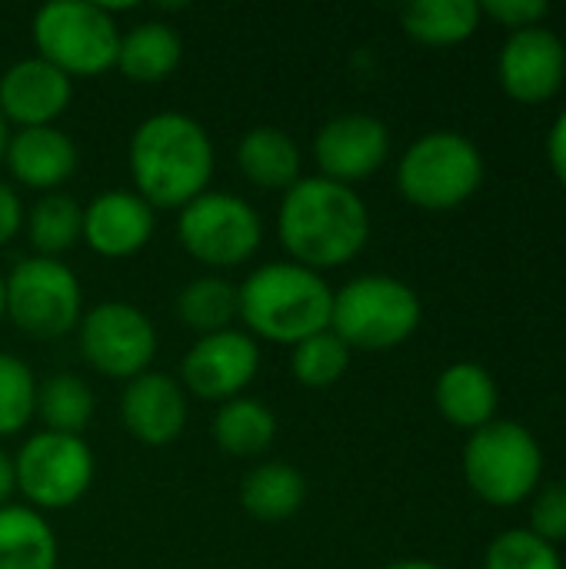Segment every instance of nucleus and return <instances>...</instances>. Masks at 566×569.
<instances>
[{"instance_id": "39448f33", "label": "nucleus", "mask_w": 566, "mask_h": 569, "mask_svg": "<svg viewBox=\"0 0 566 569\" xmlns=\"http://www.w3.org/2000/svg\"><path fill=\"white\" fill-rule=\"evenodd\" d=\"M417 323H420V300L397 277L367 273L334 290L330 330L350 350H367V353L394 350L414 337Z\"/></svg>"}, {"instance_id": "dca6fc26", "label": "nucleus", "mask_w": 566, "mask_h": 569, "mask_svg": "<svg viewBox=\"0 0 566 569\" xmlns=\"http://www.w3.org/2000/svg\"><path fill=\"white\" fill-rule=\"evenodd\" d=\"M566 77V50L557 33L544 27L514 30L500 53L504 90L520 103L550 100Z\"/></svg>"}, {"instance_id": "c756f323", "label": "nucleus", "mask_w": 566, "mask_h": 569, "mask_svg": "<svg viewBox=\"0 0 566 569\" xmlns=\"http://www.w3.org/2000/svg\"><path fill=\"white\" fill-rule=\"evenodd\" d=\"M33 417H37L33 370L13 353H0V440L27 430Z\"/></svg>"}, {"instance_id": "7ed1b4c3", "label": "nucleus", "mask_w": 566, "mask_h": 569, "mask_svg": "<svg viewBox=\"0 0 566 569\" xmlns=\"http://www.w3.org/2000/svg\"><path fill=\"white\" fill-rule=\"evenodd\" d=\"M240 320L257 340L297 347L300 340L330 330L334 290L324 273L307 270L294 260H274L247 273L237 287Z\"/></svg>"}, {"instance_id": "20e7f679", "label": "nucleus", "mask_w": 566, "mask_h": 569, "mask_svg": "<svg viewBox=\"0 0 566 569\" xmlns=\"http://www.w3.org/2000/svg\"><path fill=\"white\" fill-rule=\"evenodd\" d=\"M37 57L53 63L60 73L100 77L117 67L120 27L103 3L90 0H50L33 13Z\"/></svg>"}, {"instance_id": "ddd939ff", "label": "nucleus", "mask_w": 566, "mask_h": 569, "mask_svg": "<svg viewBox=\"0 0 566 569\" xmlns=\"http://www.w3.org/2000/svg\"><path fill=\"white\" fill-rule=\"evenodd\" d=\"M390 133L384 120L370 113H340L314 133V163L320 177L337 183H357L387 163Z\"/></svg>"}, {"instance_id": "cd10ccee", "label": "nucleus", "mask_w": 566, "mask_h": 569, "mask_svg": "<svg viewBox=\"0 0 566 569\" xmlns=\"http://www.w3.org/2000/svg\"><path fill=\"white\" fill-rule=\"evenodd\" d=\"M97 410L93 390L73 373H53L37 383V417L50 433L83 437Z\"/></svg>"}, {"instance_id": "9d476101", "label": "nucleus", "mask_w": 566, "mask_h": 569, "mask_svg": "<svg viewBox=\"0 0 566 569\" xmlns=\"http://www.w3.org/2000/svg\"><path fill=\"white\" fill-rule=\"evenodd\" d=\"M13 470L17 490L23 493L30 510L47 513L70 510L73 503H80L93 483L97 463L83 437L40 430L30 440H23V447L13 457Z\"/></svg>"}, {"instance_id": "9b49d317", "label": "nucleus", "mask_w": 566, "mask_h": 569, "mask_svg": "<svg viewBox=\"0 0 566 569\" xmlns=\"http://www.w3.org/2000/svg\"><path fill=\"white\" fill-rule=\"evenodd\" d=\"M80 357L93 373L130 383L147 373L157 357V327L153 320L123 300H107L90 307L77 323Z\"/></svg>"}, {"instance_id": "473e14b6", "label": "nucleus", "mask_w": 566, "mask_h": 569, "mask_svg": "<svg viewBox=\"0 0 566 569\" xmlns=\"http://www.w3.org/2000/svg\"><path fill=\"white\" fill-rule=\"evenodd\" d=\"M480 13L494 17L497 23L510 30H527V27H537L550 13V7L544 0H487L480 3Z\"/></svg>"}, {"instance_id": "f257e3e1", "label": "nucleus", "mask_w": 566, "mask_h": 569, "mask_svg": "<svg viewBox=\"0 0 566 569\" xmlns=\"http://www.w3.org/2000/svg\"><path fill=\"white\" fill-rule=\"evenodd\" d=\"M277 237L294 263L307 270H337L370 240V210L364 197L327 177H300L277 210Z\"/></svg>"}, {"instance_id": "7c9ffc66", "label": "nucleus", "mask_w": 566, "mask_h": 569, "mask_svg": "<svg viewBox=\"0 0 566 569\" xmlns=\"http://www.w3.org/2000/svg\"><path fill=\"white\" fill-rule=\"evenodd\" d=\"M484 569H560V557L537 533L507 530L490 543Z\"/></svg>"}, {"instance_id": "b1692460", "label": "nucleus", "mask_w": 566, "mask_h": 569, "mask_svg": "<svg viewBox=\"0 0 566 569\" xmlns=\"http://www.w3.org/2000/svg\"><path fill=\"white\" fill-rule=\"evenodd\" d=\"M214 443L234 457V460H250L260 457L274 447L277 440V417L267 403L254 397H237L217 407L214 423H210Z\"/></svg>"}, {"instance_id": "5701e85b", "label": "nucleus", "mask_w": 566, "mask_h": 569, "mask_svg": "<svg viewBox=\"0 0 566 569\" xmlns=\"http://www.w3.org/2000/svg\"><path fill=\"white\" fill-rule=\"evenodd\" d=\"M307 500V480L290 463H260L240 483V507L260 523H284L300 513Z\"/></svg>"}, {"instance_id": "393cba45", "label": "nucleus", "mask_w": 566, "mask_h": 569, "mask_svg": "<svg viewBox=\"0 0 566 569\" xmlns=\"http://www.w3.org/2000/svg\"><path fill=\"white\" fill-rule=\"evenodd\" d=\"M480 3L474 0H414L404 7V30L430 47H450L467 40L480 27Z\"/></svg>"}, {"instance_id": "aec40b11", "label": "nucleus", "mask_w": 566, "mask_h": 569, "mask_svg": "<svg viewBox=\"0 0 566 569\" xmlns=\"http://www.w3.org/2000/svg\"><path fill=\"white\" fill-rule=\"evenodd\" d=\"M180 60H183V40L163 20H143L120 33L117 70L130 83H160L180 67Z\"/></svg>"}, {"instance_id": "412c9836", "label": "nucleus", "mask_w": 566, "mask_h": 569, "mask_svg": "<svg viewBox=\"0 0 566 569\" xmlns=\"http://www.w3.org/2000/svg\"><path fill=\"white\" fill-rule=\"evenodd\" d=\"M60 543L43 513L30 507L0 510V569H57Z\"/></svg>"}, {"instance_id": "e433bc0d", "label": "nucleus", "mask_w": 566, "mask_h": 569, "mask_svg": "<svg viewBox=\"0 0 566 569\" xmlns=\"http://www.w3.org/2000/svg\"><path fill=\"white\" fill-rule=\"evenodd\" d=\"M384 569H440L434 567V563H427V560H400V563H390V567Z\"/></svg>"}, {"instance_id": "58836bf2", "label": "nucleus", "mask_w": 566, "mask_h": 569, "mask_svg": "<svg viewBox=\"0 0 566 569\" xmlns=\"http://www.w3.org/2000/svg\"><path fill=\"white\" fill-rule=\"evenodd\" d=\"M7 320V307H3V277H0V323Z\"/></svg>"}, {"instance_id": "4be33fe9", "label": "nucleus", "mask_w": 566, "mask_h": 569, "mask_svg": "<svg viewBox=\"0 0 566 569\" xmlns=\"http://www.w3.org/2000/svg\"><path fill=\"white\" fill-rule=\"evenodd\" d=\"M440 413L464 430H480L494 423L497 413V383L477 363H454L437 380Z\"/></svg>"}, {"instance_id": "f8f14e48", "label": "nucleus", "mask_w": 566, "mask_h": 569, "mask_svg": "<svg viewBox=\"0 0 566 569\" xmlns=\"http://www.w3.org/2000/svg\"><path fill=\"white\" fill-rule=\"evenodd\" d=\"M260 370V347L247 330H220L197 337V343L180 360V387L210 403H227L244 397Z\"/></svg>"}, {"instance_id": "bb28decb", "label": "nucleus", "mask_w": 566, "mask_h": 569, "mask_svg": "<svg viewBox=\"0 0 566 569\" xmlns=\"http://www.w3.org/2000/svg\"><path fill=\"white\" fill-rule=\"evenodd\" d=\"M177 317L187 330L207 337L230 330L234 320H240V300L237 287L224 277H197L177 293Z\"/></svg>"}, {"instance_id": "f704fd0d", "label": "nucleus", "mask_w": 566, "mask_h": 569, "mask_svg": "<svg viewBox=\"0 0 566 569\" xmlns=\"http://www.w3.org/2000/svg\"><path fill=\"white\" fill-rule=\"evenodd\" d=\"M547 150H550V167H554L557 180L566 187V110L560 113V120L554 123V130H550Z\"/></svg>"}, {"instance_id": "2f4dec72", "label": "nucleus", "mask_w": 566, "mask_h": 569, "mask_svg": "<svg viewBox=\"0 0 566 569\" xmlns=\"http://www.w3.org/2000/svg\"><path fill=\"white\" fill-rule=\"evenodd\" d=\"M530 523L540 540H547L550 547L566 540V487H550L540 493V500L534 503Z\"/></svg>"}, {"instance_id": "6e6552de", "label": "nucleus", "mask_w": 566, "mask_h": 569, "mask_svg": "<svg viewBox=\"0 0 566 569\" xmlns=\"http://www.w3.org/2000/svg\"><path fill=\"white\" fill-rule=\"evenodd\" d=\"M540 470L544 457L537 440L510 420H494L474 430L464 450V473L470 490L494 507L520 503L537 487Z\"/></svg>"}, {"instance_id": "c9c22d12", "label": "nucleus", "mask_w": 566, "mask_h": 569, "mask_svg": "<svg viewBox=\"0 0 566 569\" xmlns=\"http://www.w3.org/2000/svg\"><path fill=\"white\" fill-rule=\"evenodd\" d=\"M17 493V470H13V457L7 450H0V510L10 507Z\"/></svg>"}, {"instance_id": "2eb2a0df", "label": "nucleus", "mask_w": 566, "mask_h": 569, "mask_svg": "<svg viewBox=\"0 0 566 569\" xmlns=\"http://www.w3.org/2000/svg\"><path fill=\"white\" fill-rule=\"evenodd\" d=\"M157 230V210L133 190H107L83 207V243L107 260L140 253Z\"/></svg>"}, {"instance_id": "4468645a", "label": "nucleus", "mask_w": 566, "mask_h": 569, "mask_svg": "<svg viewBox=\"0 0 566 569\" xmlns=\"http://www.w3.org/2000/svg\"><path fill=\"white\" fill-rule=\"evenodd\" d=\"M73 100V80L43 57H23L0 73V113L17 130L57 127Z\"/></svg>"}, {"instance_id": "6ab92c4d", "label": "nucleus", "mask_w": 566, "mask_h": 569, "mask_svg": "<svg viewBox=\"0 0 566 569\" xmlns=\"http://www.w3.org/2000/svg\"><path fill=\"white\" fill-rule=\"evenodd\" d=\"M237 170L257 190L287 193L300 180L304 153H300V143L284 127L260 123L247 130L237 143Z\"/></svg>"}, {"instance_id": "423d86ee", "label": "nucleus", "mask_w": 566, "mask_h": 569, "mask_svg": "<svg viewBox=\"0 0 566 569\" xmlns=\"http://www.w3.org/2000/svg\"><path fill=\"white\" fill-rule=\"evenodd\" d=\"M3 307L7 320L33 337L57 340L77 330L83 317V290L77 273L53 257H23L3 277Z\"/></svg>"}, {"instance_id": "f03ea898", "label": "nucleus", "mask_w": 566, "mask_h": 569, "mask_svg": "<svg viewBox=\"0 0 566 569\" xmlns=\"http://www.w3.org/2000/svg\"><path fill=\"white\" fill-rule=\"evenodd\" d=\"M133 193L153 210H183L210 190L217 153L207 127L187 113L163 110L147 117L127 147Z\"/></svg>"}, {"instance_id": "a211bd4d", "label": "nucleus", "mask_w": 566, "mask_h": 569, "mask_svg": "<svg viewBox=\"0 0 566 569\" xmlns=\"http://www.w3.org/2000/svg\"><path fill=\"white\" fill-rule=\"evenodd\" d=\"M3 163L13 183L30 187L37 193H53L73 177L80 153L60 127H27L10 133Z\"/></svg>"}, {"instance_id": "0eeeda50", "label": "nucleus", "mask_w": 566, "mask_h": 569, "mask_svg": "<svg viewBox=\"0 0 566 569\" xmlns=\"http://www.w3.org/2000/svg\"><path fill=\"white\" fill-rule=\"evenodd\" d=\"M484 180L480 150L454 130H437L410 143L397 167L400 193L420 210H450Z\"/></svg>"}, {"instance_id": "f3484780", "label": "nucleus", "mask_w": 566, "mask_h": 569, "mask_svg": "<svg viewBox=\"0 0 566 569\" xmlns=\"http://www.w3.org/2000/svg\"><path fill=\"white\" fill-rule=\"evenodd\" d=\"M187 390L167 373H140L123 387L120 420L127 433L147 447L173 443L187 427Z\"/></svg>"}, {"instance_id": "4c0bfd02", "label": "nucleus", "mask_w": 566, "mask_h": 569, "mask_svg": "<svg viewBox=\"0 0 566 569\" xmlns=\"http://www.w3.org/2000/svg\"><path fill=\"white\" fill-rule=\"evenodd\" d=\"M7 143H10V123H7V120H3V113H0V163H3Z\"/></svg>"}, {"instance_id": "1a4fd4ad", "label": "nucleus", "mask_w": 566, "mask_h": 569, "mask_svg": "<svg viewBox=\"0 0 566 569\" xmlns=\"http://www.w3.org/2000/svg\"><path fill=\"white\" fill-rule=\"evenodd\" d=\"M177 240L203 267H240L264 240V220L237 193L207 190L177 210Z\"/></svg>"}, {"instance_id": "c85d7f7f", "label": "nucleus", "mask_w": 566, "mask_h": 569, "mask_svg": "<svg viewBox=\"0 0 566 569\" xmlns=\"http://www.w3.org/2000/svg\"><path fill=\"white\" fill-rule=\"evenodd\" d=\"M347 367H350V347L334 330L314 333L297 347H290V373L297 383L310 390L334 387L337 380H344Z\"/></svg>"}, {"instance_id": "a878e982", "label": "nucleus", "mask_w": 566, "mask_h": 569, "mask_svg": "<svg viewBox=\"0 0 566 569\" xmlns=\"http://www.w3.org/2000/svg\"><path fill=\"white\" fill-rule=\"evenodd\" d=\"M23 227H27V237H30L37 257L60 260V253L77 247V240L83 237V207L70 193H60V190L40 193V200L30 207Z\"/></svg>"}, {"instance_id": "72a5a7b5", "label": "nucleus", "mask_w": 566, "mask_h": 569, "mask_svg": "<svg viewBox=\"0 0 566 569\" xmlns=\"http://www.w3.org/2000/svg\"><path fill=\"white\" fill-rule=\"evenodd\" d=\"M23 220H27V210H23L20 193L0 180V247H7L23 230Z\"/></svg>"}]
</instances>
